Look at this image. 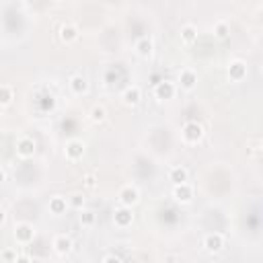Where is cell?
I'll return each instance as SVG.
<instances>
[{"label":"cell","instance_id":"6da1fadb","mask_svg":"<svg viewBox=\"0 0 263 263\" xmlns=\"http://www.w3.org/2000/svg\"><path fill=\"white\" fill-rule=\"evenodd\" d=\"M203 134H205L203 132V125L199 121H195V119L185 121L183 127H181V138H183L185 144H197V142H201Z\"/></svg>","mask_w":263,"mask_h":263},{"label":"cell","instance_id":"7a4b0ae2","mask_svg":"<svg viewBox=\"0 0 263 263\" xmlns=\"http://www.w3.org/2000/svg\"><path fill=\"white\" fill-rule=\"evenodd\" d=\"M14 150H16V156H18V158L27 160V158H31V156L37 152V142H35L31 136H21V138H16V142H14Z\"/></svg>","mask_w":263,"mask_h":263},{"label":"cell","instance_id":"3957f363","mask_svg":"<svg viewBox=\"0 0 263 263\" xmlns=\"http://www.w3.org/2000/svg\"><path fill=\"white\" fill-rule=\"evenodd\" d=\"M84 152H86V144H84L82 140H78V138L68 140L66 146H64V156H66L70 162L80 160V158L84 156Z\"/></svg>","mask_w":263,"mask_h":263},{"label":"cell","instance_id":"277c9868","mask_svg":"<svg viewBox=\"0 0 263 263\" xmlns=\"http://www.w3.org/2000/svg\"><path fill=\"white\" fill-rule=\"evenodd\" d=\"M117 201H119V205H123V208H134V205L140 201V191H138V187H136V185H123V187L119 189V193H117Z\"/></svg>","mask_w":263,"mask_h":263},{"label":"cell","instance_id":"5b68a950","mask_svg":"<svg viewBox=\"0 0 263 263\" xmlns=\"http://www.w3.org/2000/svg\"><path fill=\"white\" fill-rule=\"evenodd\" d=\"M35 226L33 224H29V222H18L16 226H14V240L18 242V245H29L33 238H35Z\"/></svg>","mask_w":263,"mask_h":263},{"label":"cell","instance_id":"8992f818","mask_svg":"<svg viewBox=\"0 0 263 263\" xmlns=\"http://www.w3.org/2000/svg\"><path fill=\"white\" fill-rule=\"evenodd\" d=\"M154 97L158 99V101H168V99H173L175 97V92H177V84L173 82V80H160V82H156L154 84Z\"/></svg>","mask_w":263,"mask_h":263},{"label":"cell","instance_id":"52a82bcc","mask_svg":"<svg viewBox=\"0 0 263 263\" xmlns=\"http://www.w3.org/2000/svg\"><path fill=\"white\" fill-rule=\"evenodd\" d=\"M132 222H134V210L132 208H123V205L115 208V212H113V224L117 228H127V226H132Z\"/></svg>","mask_w":263,"mask_h":263},{"label":"cell","instance_id":"ba28073f","mask_svg":"<svg viewBox=\"0 0 263 263\" xmlns=\"http://www.w3.org/2000/svg\"><path fill=\"white\" fill-rule=\"evenodd\" d=\"M224 234L222 232H208L203 236V249L208 253H220L224 249Z\"/></svg>","mask_w":263,"mask_h":263},{"label":"cell","instance_id":"9c48e42d","mask_svg":"<svg viewBox=\"0 0 263 263\" xmlns=\"http://www.w3.org/2000/svg\"><path fill=\"white\" fill-rule=\"evenodd\" d=\"M142 99V90L138 84H127L123 90H121V103L127 105V107H136Z\"/></svg>","mask_w":263,"mask_h":263},{"label":"cell","instance_id":"30bf717a","mask_svg":"<svg viewBox=\"0 0 263 263\" xmlns=\"http://www.w3.org/2000/svg\"><path fill=\"white\" fill-rule=\"evenodd\" d=\"M173 197H175V201H179V203H189L191 199H193V187H191V183H179V185H173Z\"/></svg>","mask_w":263,"mask_h":263},{"label":"cell","instance_id":"8fae6325","mask_svg":"<svg viewBox=\"0 0 263 263\" xmlns=\"http://www.w3.org/2000/svg\"><path fill=\"white\" fill-rule=\"evenodd\" d=\"M228 78H230L232 82L245 80V78H247V62H242V60H232V62L228 64Z\"/></svg>","mask_w":263,"mask_h":263},{"label":"cell","instance_id":"7c38bea8","mask_svg":"<svg viewBox=\"0 0 263 263\" xmlns=\"http://www.w3.org/2000/svg\"><path fill=\"white\" fill-rule=\"evenodd\" d=\"M179 86L183 90H193L197 86V72L191 68H183L179 72Z\"/></svg>","mask_w":263,"mask_h":263},{"label":"cell","instance_id":"4fadbf2b","mask_svg":"<svg viewBox=\"0 0 263 263\" xmlns=\"http://www.w3.org/2000/svg\"><path fill=\"white\" fill-rule=\"evenodd\" d=\"M58 37L62 43H72L78 39V27L74 23H62L58 29Z\"/></svg>","mask_w":263,"mask_h":263},{"label":"cell","instance_id":"5bb4252c","mask_svg":"<svg viewBox=\"0 0 263 263\" xmlns=\"http://www.w3.org/2000/svg\"><path fill=\"white\" fill-rule=\"evenodd\" d=\"M134 49H136V53H138L140 58H150L152 51H154V39H152L150 35H142V37L136 41Z\"/></svg>","mask_w":263,"mask_h":263},{"label":"cell","instance_id":"9a60e30c","mask_svg":"<svg viewBox=\"0 0 263 263\" xmlns=\"http://www.w3.org/2000/svg\"><path fill=\"white\" fill-rule=\"evenodd\" d=\"M68 86H70V90L74 92V95H86V90H88V82H86V78L82 76V74H74V76H70V80H68Z\"/></svg>","mask_w":263,"mask_h":263},{"label":"cell","instance_id":"2e32d148","mask_svg":"<svg viewBox=\"0 0 263 263\" xmlns=\"http://www.w3.org/2000/svg\"><path fill=\"white\" fill-rule=\"evenodd\" d=\"M51 247H53V251H55L58 255H68V253L72 251V238H70L68 234H58V236L53 238Z\"/></svg>","mask_w":263,"mask_h":263},{"label":"cell","instance_id":"e0dca14e","mask_svg":"<svg viewBox=\"0 0 263 263\" xmlns=\"http://www.w3.org/2000/svg\"><path fill=\"white\" fill-rule=\"evenodd\" d=\"M187 179H189V173H187L185 166H181V164L171 166V171H168V181H173V185L187 183Z\"/></svg>","mask_w":263,"mask_h":263},{"label":"cell","instance_id":"ac0fdd59","mask_svg":"<svg viewBox=\"0 0 263 263\" xmlns=\"http://www.w3.org/2000/svg\"><path fill=\"white\" fill-rule=\"evenodd\" d=\"M47 208H49V212H51V214L62 216V214L66 212V208H68V199H66L64 195H53V197H49Z\"/></svg>","mask_w":263,"mask_h":263},{"label":"cell","instance_id":"d6986e66","mask_svg":"<svg viewBox=\"0 0 263 263\" xmlns=\"http://www.w3.org/2000/svg\"><path fill=\"white\" fill-rule=\"evenodd\" d=\"M181 41L183 43H193L195 39H197V27L193 25V23H185V25H181Z\"/></svg>","mask_w":263,"mask_h":263},{"label":"cell","instance_id":"ffe728a7","mask_svg":"<svg viewBox=\"0 0 263 263\" xmlns=\"http://www.w3.org/2000/svg\"><path fill=\"white\" fill-rule=\"evenodd\" d=\"M88 117H90V121L92 123H103L105 119H107V109H105V105H92L90 107V113H88Z\"/></svg>","mask_w":263,"mask_h":263},{"label":"cell","instance_id":"44dd1931","mask_svg":"<svg viewBox=\"0 0 263 263\" xmlns=\"http://www.w3.org/2000/svg\"><path fill=\"white\" fill-rule=\"evenodd\" d=\"M214 35H216L218 39H226V37L230 35V25H228L224 18L216 21V23H214Z\"/></svg>","mask_w":263,"mask_h":263},{"label":"cell","instance_id":"7402d4cb","mask_svg":"<svg viewBox=\"0 0 263 263\" xmlns=\"http://www.w3.org/2000/svg\"><path fill=\"white\" fill-rule=\"evenodd\" d=\"M12 99H14V90H12V86H8V84H0V107L10 105Z\"/></svg>","mask_w":263,"mask_h":263},{"label":"cell","instance_id":"603a6c76","mask_svg":"<svg viewBox=\"0 0 263 263\" xmlns=\"http://www.w3.org/2000/svg\"><path fill=\"white\" fill-rule=\"evenodd\" d=\"M95 222H97V214H95L92 210H88V208L80 210V224H82L84 228H90V226H95Z\"/></svg>","mask_w":263,"mask_h":263},{"label":"cell","instance_id":"cb8c5ba5","mask_svg":"<svg viewBox=\"0 0 263 263\" xmlns=\"http://www.w3.org/2000/svg\"><path fill=\"white\" fill-rule=\"evenodd\" d=\"M84 203H86V199H84V195L82 193H72L70 197H68V205L70 208H74V210H84Z\"/></svg>","mask_w":263,"mask_h":263},{"label":"cell","instance_id":"d4e9b609","mask_svg":"<svg viewBox=\"0 0 263 263\" xmlns=\"http://www.w3.org/2000/svg\"><path fill=\"white\" fill-rule=\"evenodd\" d=\"M2 259H4L6 263H14V259H16V249L6 247V249L2 251Z\"/></svg>","mask_w":263,"mask_h":263},{"label":"cell","instance_id":"484cf974","mask_svg":"<svg viewBox=\"0 0 263 263\" xmlns=\"http://www.w3.org/2000/svg\"><path fill=\"white\" fill-rule=\"evenodd\" d=\"M82 183H84V187L92 189V187L97 185V175H92V173H86V175L82 177Z\"/></svg>","mask_w":263,"mask_h":263},{"label":"cell","instance_id":"4316f807","mask_svg":"<svg viewBox=\"0 0 263 263\" xmlns=\"http://www.w3.org/2000/svg\"><path fill=\"white\" fill-rule=\"evenodd\" d=\"M101 263H123V261H121V259H119L117 255H105Z\"/></svg>","mask_w":263,"mask_h":263},{"label":"cell","instance_id":"83f0119b","mask_svg":"<svg viewBox=\"0 0 263 263\" xmlns=\"http://www.w3.org/2000/svg\"><path fill=\"white\" fill-rule=\"evenodd\" d=\"M14 263H31V257L29 255H16Z\"/></svg>","mask_w":263,"mask_h":263},{"label":"cell","instance_id":"f1b7e54d","mask_svg":"<svg viewBox=\"0 0 263 263\" xmlns=\"http://www.w3.org/2000/svg\"><path fill=\"white\" fill-rule=\"evenodd\" d=\"M4 181H6V171H4L2 166H0V185H2Z\"/></svg>","mask_w":263,"mask_h":263},{"label":"cell","instance_id":"f546056e","mask_svg":"<svg viewBox=\"0 0 263 263\" xmlns=\"http://www.w3.org/2000/svg\"><path fill=\"white\" fill-rule=\"evenodd\" d=\"M4 220H6V212L4 208H0V224H4Z\"/></svg>","mask_w":263,"mask_h":263},{"label":"cell","instance_id":"4dcf8cb0","mask_svg":"<svg viewBox=\"0 0 263 263\" xmlns=\"http://www.w3.org/2000/svg\"><path fill=\"white\" fill-rule=\"evenodd\" d=\"M31 263H43V261H41V259H35V257H33V259H31Z\"/></svg>","mask_w":263,"mask_h":263}]
</instances>
